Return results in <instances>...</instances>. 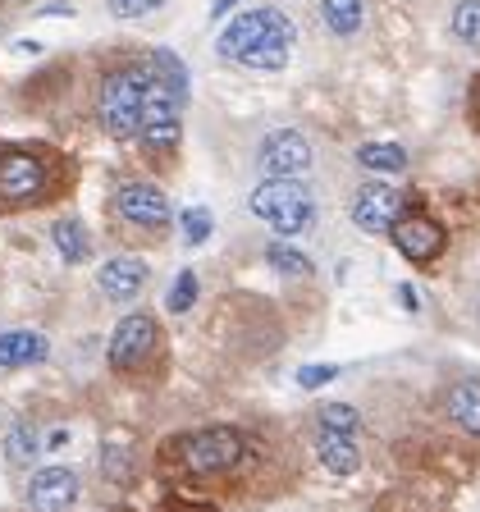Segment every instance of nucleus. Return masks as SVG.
Instances as JSON below:
<instances>
[{
	"mask_svg": "<svg viewBox=\"0 0 480 512\" xmlns=\"http://www.w3.org/2000/svg\"><path fill=\"white\" fill-rule=\"evenodd\" d=\"M192 302H197V275H192V270H183V275L170 284V298H165V307L179 316V311H188Z\"/></svg>",
	"mask_w": 480,
	"mask_h": 512,
	"instance_id": "nucleus-23",
	"label": "nucleus"
},
{
	"mask_svg": "<svg viewBox=\"0 0 480 512\" xmlns=\"http://www.w3.org/2000/svg\"><path fill=\"white\" fill-rule=\"evenodd\" d=\"M320 430H334V435H357L362 430V416L348 403H325L320 407Z\"/></svg>",
	"mask_w": 480,
	"mask_h": 512,
	"instance_id": "nucleus-20",
	"label": "nucleus"
},
{
	"mask_svg": "<svg viewBox=\"0 0 480 512\" xmlns=\"http://www.w3.org/2000/svg\"><path fill=\"white\" fill-rule=\"evenodd\" d=\"M51 238H55V247H60V256L69 261V266L87 261V252H92V243H87V229L78 220H55Z\"/></svg>",
	"mask_w": 480,
	"mask_h": 512,
	"instance_id": "nucleus-16",
	"label": "nucleus"
},
{
	"mask_svg": "<svg viewBox=\"0 0 480 512\" xmlns=\"http://www.w3.org/2000/svg\"><path fill=\"white\" fill-rule=\"evenodd\" d=\"M293 23L279 10H247L220 32V55L247 69H284L293 51Z\"/></svg>",
	"mask_w": 480,
	"mask_h": 512,
	"instance_id": "nucleus-1",
	"label": "nucleus"
},
{
	"mask_svg": "<svg viewBox=\"0 0 480 512\" xmlns=\"http://www.w3.org/2000/svg\"><path fill=\"white\" fill-rule=\"evenodd\" d=\"M46 352H51V343H46L37 330H5V334H0V371L42 362Z\"/></svg>",
	"mask_w": 480,
	"mask_h": 512,
	"instance_id": "nucleus-13",
	"label": "nucleus"
},
{
	"mask_svg": "<svg viewBox=\"0 0 480 512\" xmlns=\"http://www.w3.org/2000/svg\"><path fill=\"white\" fill-rule=\"evenodd\" d=\"M179 224H183V238H188L192 247H197V243H206V238H211V215H206L202 206H188V211L179 215Z\"/></svg>",
	"mask_w": 480,
	"mask_h": 512,
	"instance_id": "nucleus-24",
	"label": "nucleus"
},
{
	"mask_svg": "<svg viewBox=\"0 0 480 512\" xmlns=\"http://www.w3.org/2000/svg\"><path fill=\"white\" fill-rule=\"evenodd\" d=\"M42 160L28 156V151H5L0 156V202H28L42 192Z\"/></svg>",
	"mask_w": 480,
	"mask_h": 512,
	"instance_id": "nucleus-9",
	"label": "nucleus"
},
{
	"mask_svg": "<svg viewBox=\"0 0 480 512\" xmlns=\"http://www.w3.org/2000/svg\"><path fill=\"white\" fill-rule=\"evenodd\" d=\"M261 170H266L270 179H298V174H307L311 170V142L302 138V133H293V128L270 133V138L261 142Z\"/></svg>",
	"mask_w": 480,
	"mask_h": 512,
	"instance_id": "nucleus-5",
	"label": "nucleus"
},
{
	"mask_svg": "<svg viewBox=\"0 0 480 512\" xmlns=\"http://www.w3.org/2000/svg\"><path fill=\"white\" fill-rule=\"evenodd\" d=\"M252 215L266 220L275 234L293 238V234H302V229H311L316 202H311V192L302 188L298 179H266L252 192Z\"/></svg>",
	"mask_w": 480,
	"mask_h": 512,
	"instance_id": "nucleus-2",
	"label": "nucleus"
},
{
	"mask_svg": "<svg viewBox=\"0 0 480 512\" xmlns=\"http://www.w3.org/2000/svg\"><path fill=\"white\" fill-rule=\"evenodd\" d=\"M320 462L334 471V476H348V471L362 467V448L357 435H334V430H320Z\"/></svg>",
	"mask_w": 480,
	"mask_h": 512,
	"instance_id": "nucleus-14",
	"label": "nucleus"
},
{
	"mask_svg": "<svg viewBox=\"0 0 480 512\" xmlns=\"http://www.w3.org/2000/svg\"><path fill=\"white\" fill-rule=\"evenodd\" d=\"M110 10L119 14V19H138V14H151V10H160L165 0H106Z\"/></svg>",
	"mask_w": 480,
	"mask_h": 512,
	"instance_id": "nucleus-25",
	"label": "nucleus"
},
{
	"mask_svg": "<svg viewBox=\"0 0 480 512\" xmlns=\"http://www.w3.org/2000/svg\"><path fill=\"white\" fill-rule=\"evenodd\" d=\"M320 19H325L330 32L352 37V32L362 28V0H325V5H320Z\"/></svg>",
	"mask_w": 480,
	"mask_h": 512,
	"instance_id": "nucleus-17",
	"label": "nucleus"
},
{
	"mask_svg": "<svg viewBox=\"0 0 480 512\" xmlns=\"http://www.w3.org/2000/svg\"><path fill=\"white\" fill-rule=\"evenodd\" d=\"M42 435H37V426H28V421H23V426H14L10 430V444H5V458L14 462V467H28L32 458H37V453H42Z\"/></svg>",
	"mask_w": 480,
	"mask_h": 512,
	"instance_id": "nucleus-19",
	"label": "nucleus"
},
{
	"mask_svg": "<svg viewBox=\"0 0 480 512\" xmlns=\"http://www.w3.org/2000/svg\"><path fill=\"white\" fill-rule=\"evenodd\" d=\"M398 211H403V197H398L389 183H362L357 202H352V220L366 234H384L398 224Z\"/></svg>",
	"mask_w": 480,
	"mask_h": 512,
	"instance_id": "nucleus-7",
	"label": "nucleus"
},
{
	"mask_svg": "<svg viewBox=\"0 0 480 512\" xmlns=\"http://www.w3.org/2000/svg\"><path fill=\"white\" fill-rule=\"evenodd\" d=\"M453 37L467 46H480V0H462L453 10Z\"/></svg>",
	"mask_w": 480,
	"mask_h": 512,
	"instance_id": "nucleus-22",
	"label": "nucleus"
},
{
	"mask_svg": "<svg viewBox=\"0 0 480 512\" xmlns=\"http://www.w3.org/2000/svg\"><path fill=\"white\" fill-rule=\"evenodd\" d=\"M448 416L458 430L480 435V380H458L448 389Z\"/></svg>",
	"mask_w": 480,
	"mask_h": 512,
	"instance_id": "nucleus-15",
	"label": "nucleus"
},
{
	"mask_svg": "<svg viewBox=\"0 0 480 512\" xmlns=\"http://www.w3.org/2000/svg\"><path fill=\"white\" fill-rule=\"evenodd\" d=\"M266 261L279 270V275H298V279L311 275V261L298 252V247H288V243H270L266 247Z\"/></svg>",
	"mask_w": 480,
	"mask_h": 512,
	"instance_id": "nucleus-21",
	"label": "nucleus"
},
{
	"mask_svg": "<svg viewBox=\"0 0 480 512\" xmlns=\"http://www.w3.org/2000/svg\"><path fill=\"white\" fill-rule=\"evenodd\" d=\"M234 5H238V0H215V5H211V19H220V14H229V10H234Z\"/></svg>",
	"mask_w": 480,
	"mask_h": 512,
	"instance_id": "nucleus-28",
	"label": "nucleus"
},
{
	"mask_svg": "<svg viewBox=\"0 0 480 512\" xmlns=\"http://www.w3.org/2000/svg\"><path fill=\"white\" fill-rule=\"evenodd\" d=\"M0 32H5V28H0Z\"/></svg>",
	"mask_w": 480,
	"mask_h": 512,
	"instance_id": "nucleus-29",
	"label": "nucleus"
},
{
	"mask_svg": "<svg viewBox=\"0 0 480 512\" xmlns=\"http://www.w3.org/2000/svg\"><path fill=\"white\" fill-rule=\"evenodd\" d=\"M78 499L74 467H42L28 480V512H64Z\"/></svg>",
	"mask_w": 480,
	"mask_h": 512,
	"instance_id": "nucleus-8",
	"label": "nucleus"
},
{
	"mask_svg": "<svg viewBox=\"0 0 480 512\" xmlns=\"http://www.w3.org/2000/svg\"><path fill=\"white\" fill-rule=\"evenodd\" d=\"M398 298H403V307H407V311H416V288H412V284L398 288Z\"/></svg>",
	"mask_w": 480,
	"mask_h": 512,
	"instance_id": "nucleus-27",
	"label": "nucleus"
},
{
	"mask_svg": "<svg viewBox=\"0 0 480 512\" xmlns=\"http://www.w3.org/2000/svg\"><path fill=\"white\" fill-rule=\"evenodd\" d=\"M394 243H398V252H403L407 261L430 266V261L444 252V229H439L435 220H426V215H407V220L394 224Z\"/></svg>",
	"mask_w": 480,
	"mask_h": 512,
	"instance_id": "nucleus-11",
	"label": "nucleus"
},
{
	"mask_svg": "<svg viewBox=\"0 0 480 512\" xmlns=\"http://www.w3.org/2000/svg\"><path fill=\"white\" fill-rule=\"evenodd\" d=\"M142 284H147V261H138V256H115L101 266V293L115 302L138 298Z\"/></svg>",
	"mask_w": 480,
	"mask_h": 512,
	"instance_id": "nucleus-12",
	"label": "nucleus"
},
{
	"mask_svg": "<svg viewBox=\"0 0 480 512\" xmlns=\"http://www.w3.org/2000/svg\"><path fill=\"white\" fill-rule=\"evenodd\" d=\"M357 160H362L366 170H380V174L407 170V151L398 147V142H366V147L357 151Z\"/></svg>",
	"mask_w": 480,
	"mask_h": 512,
	"instance_id": "nucleus-18",
	"label": "nucleus"
},
{
	"mask_svg": "<svg viewBox=\"0 0 480 512\" xmlns=\"http://www.w3.org/2000/svg\"><path fill=\"white\" fill-rule=\"evenodd\" d=\"M151 348H156V320H151L147 311H133V316H124L115 325V334H110V366H115V371H133Z\"/></svg>",
	"mask_w": 480,
	"mask_h": 512,
	"instance_id": "nucleus-6",
	"label": "nucleus"
},
{
	"mask_svg": "<svg viewBox=\"0 0 480 512\" xmlns=\"http://www.w3.org/2000/svg\"><path fill=\"white\" fill-rule=\"evenodd\" d=\"M334 375H339V366H302L298 384H302V389H320V384H330Z\"/></svg>",
	"mask_w": 480,
	"mask_h": 512,
	"instance_id": "nucleus-26",
	"label": "nucleus"
},
{
	"mask_svg": "<svg viewBox=\"0 0 480 512\" xmlns=\"http://www.w3.org/2000/svg\"><path fill=\"white\" fill-rule=\"evenodd\" d=\"M142 96H147V69H119L101 87V124L110 138H138Z\"/></svg>",
	"mask_w": 480,
	"mask_h": 512,
	"instance_id": "nucleus-3",
	"label": "nucleus"
},
{
	"mask_svg": "<svg viewBox=\"0 0 480 512\" xmlns=\"http://www.w3.org/2000/svg\"><path fill=\"white\" fill-rule=\"evenodd\" d=\"M115 206L128 224H142V229L170 224V202H165V192L151 188V183H124L119 197H115Z\"/></svg>",
	"mask_w": 480,
	"mask_h": 512,
	"instance_id": "nucleus-10",
	"label": "nucleus"
},
{
	"mask_svg": "<svg viewBox=\"0 0 480 512\" xmlns=\"http://www.w3.org/2000/svg\"><path fill=\"white\" fill-rule=\"evenodd\" d=\"M243 448L247 444L234 426H211V430H197V435L183 439V462H188V471H197V476H211V471L238 467Z\"/></svg>",
	"mask_w": 480,
	"mask_h": 512,
	"instance_id": "nucleus-4",
	"label": "nucleus"
}]
</instances>
